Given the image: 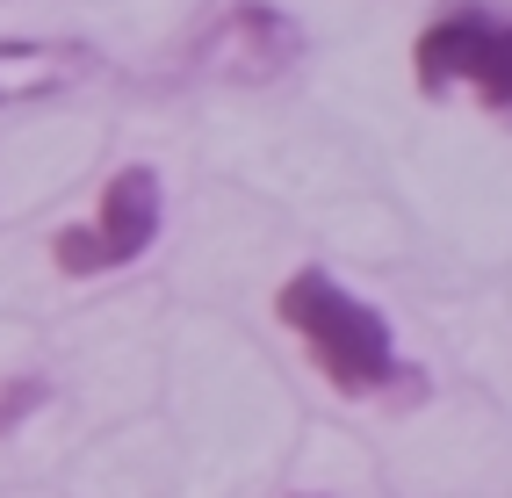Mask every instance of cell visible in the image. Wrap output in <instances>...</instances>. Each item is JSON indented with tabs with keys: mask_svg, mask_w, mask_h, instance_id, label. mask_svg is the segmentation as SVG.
<instances>
[{
	"mask_svg": "<svg viewBox=\"0 0 512 498\" xmlns=\"http://www.w3.org/2000/svg\"><path fill=\"white\" fill-rule=\"evenodd\" d=\"M311 37H303V22L275 0H224L217 15L195 22V37L181 51V65L195 80H217V87H282Z\"/></svg>",
	"mask_w": 512,
	"mask_h": 498,
	"instance_id": "4",
	"label": "cell"
},
{
	"mask_svg": "<svg viewBox=\"0 0 512 498\" xmlns=\"http://www.w3.org/2000/svg\"><path fill=\"white\" fill-rule=\"evenodd\" d=\"M101 73V51L87 37H0V109L58 102Z\"/></svg>",
	"mask_w": 512,
	"mask_h": 498,
	"instance_id": "5",
	"label": "cell"
},
{
	"mask_svg": "<svg viewBox=\"0 0 512 498\" xmlns=\"http://www.w3.org/2000/svg\"><path fill=\"white\" fill-rule=\"evenodd\" d=\"M22 405H44V383H37V376H22L8 397H0V426H15V412H22Z\"/></svg>",
	"mask_w": 512,
	"mask_h": 498,
	"instance_id": "6",
	"label": "cell"
},
{
	"mask_svg": "<svg viewBox=\"0 0 512 498\" xmlns=\"http://www.w3.org/2000/svg\"><path fill=\"white\" fill-rule=\"evenodd\" d=\"M275 318L303 340L311 369H318L339 397H354V405H397V397H419V390H426L419 369L404 361L390 318L375 311L368 296H354L332 268H318V260H303V268L282 275Z\"/></svg>",
	"mask_w": 512,
	"mask_h": 498,
	"instance_id": "1",
	"label": "cell"
},
{
	"mask_svg": "<svg viewBox=\"0 0 512 498\" xmlns=\"http://www.w3.org/2000/svg\"><path fill=\"white\" fill-rule=\"evenodd\" d=\"M412 87L426 102H476L512 123V8L455 0L412 37Z\"/></svg>",
	"mask_w": 512,
	"mask_h": 498,
	"instance_id": "2",
	"label": "cell"
},
{
	"mask_svg": "<svg viewBox=\"0 0 512 498\" xmlns=\"http://www.w3.org/2000/svg\"><path fill=\"white\" fill-rule=\"evenodd\" d=\"M303 498H318V491H303Z\"/></svg>",
	"mask_w": 512,
	"mask_h": 498,
	"instance_id": "7",
	"label": "cell"
},
{
	"mask_svg": "<svg viewBox=\"0 0 512 498\" xmlns=\"http://www.w3.org/2000/svg\"><path fill=\"white\" fill-rule=\"evenodd\" d=\"M159 231H166V181H159V166L130 159V166H116V174L101 181L94 217L51 231V268L65 282L123 275V268H138V260L159 246Z\"/></svg>",
	"mask_w": 512,
	"mask_h": 498,
	"instance_id": "3",
	"label": "cell"
}]
</instances>
